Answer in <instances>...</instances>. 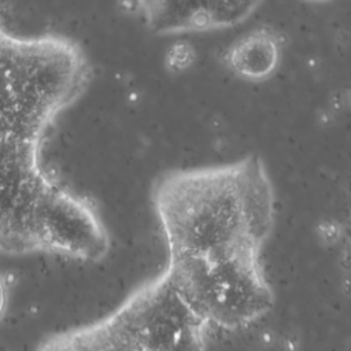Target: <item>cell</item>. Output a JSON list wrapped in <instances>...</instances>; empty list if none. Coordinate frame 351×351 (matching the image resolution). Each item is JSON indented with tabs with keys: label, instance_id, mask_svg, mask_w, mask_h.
<instances>
[{
	"label": "cell",
	"instance_id": "obj_8",
	"mask_svg": "<svg viewBox=\"0 0 351 351\" xmlns=\"http://www.w3.org/2000/svg\"><path fill=\"white\" fill-rule=\"evenodd\" d=\"M304 3H308V4H324V3H329V1H333V0H302Z\"/></svg>",
	"mask_w": 351,
	"mask_h": 351
},
{
	"label": "cell",
	"instance_id": "obj_4",
	"mask_svg": "<svg viewBox=\"0 0 351 351\" xmlns=\"http://www.w3.org/2000/svg\"><path fill=\"white\" fill-rule=\"evenodd\" d=\"M165 267L214 333L252 326L270 313L276 302L263 250L167 256Z\"/></svg>",
	"mask_w": 351,
	"mask_h": 351
},
{
	"label": "cell",
	"instance_id": "obj_5",
	"mask_svg": "<svg viewBox=\"0 0 351 351\" xmlns=\"http://www.w3.org/2000/svg\"><path fill=\"white\" fill-rule=\"evenodd\" d=\"M284 49V34L271 25H259L234 38L222 52L221 62L233 77L261 84L278 71Z\"/></svg>",
	"mask_w": 351,
	"mask_h": 351
},
{
	"label": "cell",
	"instance_id": "obj_3",
	"mask_svg": "<svg viewBox=\"0 0 351 351\" xmlns=\"http://www.w3.org/2000/svg\"><path fill=\"white\" fill-rule=\"evenodd\" d=\"M213 335V329L191 307L163 267L136 285L106 315L47 335L37 350H203Z\"/></svg>",
	"mask_w": 351,
	"mask_h": 351
},
{
	"label": "cell",
	"instance_id": "obj_6",
	"mask_svg": "<svg viewBox=\"0 0 351 351\" xmlns=\"http://www.w3.org/2000/svg\"><path fill=\"white\" fill-rule=\"evenodd\" d=\"M196 58V49L189 41L177 40L166 49L163 66L169 74H181L195 64Z\"/></svg>",
	"mask_w": 351,
	"mask_h": 351
},
{
	"label": "cell",
	"instance_id": "obj_7",
	"mask_svg": "<svg viewBox=\"0 0 351 351\" xmlns=\"http://www.w3.org/2000/svg\"><path fill=\"white\" fill-rule=\"evenodd\" d=\"M10 303V288L4 276L0 273V322L3 321Z\"/></svg>",
	"mask_w": 351,
	"mask_h": 351
},
{
	"label": "cell",
	"instance_id": "obj_2",
	"mask_svg": "<svg viewBox=\"0 0 351 351\" xmlns=\"http://www.w3.org/2000/svg\"><path fill=\"white\" fill-rule=\"evenodd\" d=\"M149 202L167 256L263 250L276 221V192L263 159L160 171Z\"/></svg>",
	"mask_w": 351,
	"mask_h": 351
},
{
	"label": "cell",
	"instance_id": "obj_1",
	"mask_svg": "<svg viewBox=\"0 0 351 351\" xmlns=\"http://www.w3.org/2000/svg\"><path fill=\"white\" fill-rule=\"evenodd\" d=\"M92 78L74 38L15 34L0 22V252L92 263L110 254L97 206L52 176L43 155L49 130Z\"/></svg>",
	"mask_w": 351,
	"mask_h": 351
}]
</instances>
